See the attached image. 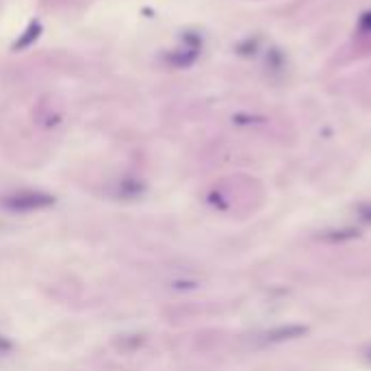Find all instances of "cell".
Listing matches in <instances>:
<instances>
[{"mask_svg":"<svg viewBox=\"0 0 371 371\" xmlns=\"http://www.w3.org/2000/svg\"><path fill=\"white\" fill-rule=\"evenodd\" d=\"M54 200L50 196L43 194H16V196H7L3 200V206L9 211H18V213H28V211H39L50 206Z\"/></svg>","mask_w":371,"mask_h":371,"instance_id":"cell-1","label":"cell"},{"mask_svg":"<svg viewBox=\"0 0 371 371\" xmlns=\"http://www.w3.org/2000/svg\"><path fill=\"white\" fill-rule=\"evenodd\" d=\"M306 334V325L300 323H289V325H278V328H272L263 334L257 337V345L265 348V345H276V343H287V341L300 339Z\"/></svg>","mask_w":371,"mask_h":371,"instance_id":"cell-2","label":"cell"}]
</instances>
